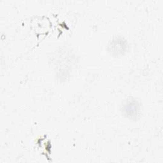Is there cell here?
<instances>
[{
	"label": "cell",
	"instance_id": "cell-1",
	"mask_svg": "<svg viewBox=\"0 0 163 163\" xmlns=\"http://www.w3.org/2000/svg\"><path fill=\"white\" fill-rule=\"evenodd\" d=\"M138 105L136 103L135 104V106H134L133 107V108H131V103H129L127 105V107H126V111L125 112L128 115H131V116H133L134 115H135V113H137V111H138Z\"/></svg>",
	"mask_w": 163,
	"mask_h": 163
}]
</instances>
